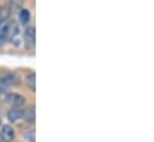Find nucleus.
<instances>
[{
    "label": "nucleus",
    "mask_w": 154,
    "mask_h": 142,
    "mask_svg": "<svg viewBox=\"0 0 154 142\" xmlns=\"http://www.w3.org/2000/svg\"><path fill=\"white\" fill-rule=\"evenodd\" d=\"M16 137V133L14 129L6 124V125H1V131H0V139L4 142H12Z\"/></svg>",
    "instance_id": "nucleus-1"
},
{
    "label": "nucleus",
    "mask_w": 154,
    "mask_h": 142,
    "mask_svg": "<svg viewBox=\"0 0 154 142\" xmlns=\"http://www.w3.org/2000/svg\"><path fill=\"white\" fill-rule=\"evenodd\" d=\"M23 116H24V110L22 107H12L7 111V115H6L8 122L11 123H16L23 119Z\"/></svg>",
    "instance_id": "nucleus-2"
},
{
    "label": "nucleus",
    "mask_w": 154,
    "mask_h": 142,
    "mask_svg": "<svg viewBox=\"0 0 154 142\" xmlns=\"http://www.w3.org/2000/svg\"><path fill=\"white\" fill-rule=\"evenodd\" d=\"M0 82L5 86H13L19 82L18 78L11 72H4L0 74Z\"/></svg>",
    "instance_id": "nucleus-3"
},
{
    "label": "nucleus",
    "mask_w": 154,
    "mask_h": 142,
    "mask_svg": "<svg viewBox=\"0 0 154 142\" xmlns=\"http://www.w3.org/2000/svg\"><path fill=\"white\" fill-rule=\"evenodd\" d=\"M24 42L26 48H32L36 42V31L34 26H28L24 32Z\"/></svg>",
    "instance_id": "nucleus-4"
},
{
    "label": "nucleus",
    "mask_w": 154,
    "mask_h": 142,
    "mask_svg": "<svg viewBox=\"0 0 154 142\" xmlns=\"http://www.w3.org/2000/svg\"><path fill=\"white\" fill-rule=\"evenodd\" d=\"M7 102L13 107H22L25 104V98L18 93H10L7 94Z\"/></svg>",
    "instance_id": "nucleus-5"
},
{
    "label": "nucleus",
    "mask_w": 154,
    "mask_h": 142,
    "mask_svg": "<svg viewBox=\"0 0 154 142\" xmlns=\"http://www.w3.org/2000/svg\"><path fill=\"white\" fill-rule=\"evenodd\" d=\"M8 30H10V22L6 19L0 23V45H2L8 38Z\"/></svg>",
    "instance_id": "nucleus-6"
},
{
    "label": "nucleus",
    "mask_w": 154,
    "mask_h": 142,
    "mask_svg": "<svg viewBox=\"0 0 154 142\" xmlns=\"http://www.w3.org/2000/svg\"><path fill=\"white\" fill-rule=\"evenodd\" d=\"M23 118L28 122V123H35L36 121V110H35V105H30L24 110V116Z\"/></svg>",
    "instance_id": "nucleus-7"
},
{
    "label": "nucleus",
    "mask_w": 154,
    "mask_h": 142,
    "mask_svg": "<svg viewBox=\"0 0 154 142\" xmlns=\"http://www.w3.org/2000/svg\"><path fill=\"white\" fill-rule=\"evenodd\" d=\"M19 20L23 25L29 24V22L31 20V12L28 8H22L19 10Z\"/></svg>",
    "instance_id": "nucleus-8"
},
{
    "label": "nucleus",
    "mask_w": 154,
    "mask_h": 142,
    "mask_svg": "<svg viewBox=\"0 0 154 142\" xmlns=\"http://www.w3.org/2000/svg\"><path fill=\"white\" fill-rule=\"evenodd\" d=\"M25 82H26L28 87L32 92H35V90H36V74L35 73H29L25 76Z\"/></svg>",
    "instance_id": "nucleus-9"
},
{
    "label": "nucleus",
    "mask_w": 154,
    "mask_h": 142,
    "mask_svg": "<svg viewBox=\"0 0 154 142\" xmlns=\"http://www.w3.org/2000/svg\"><path fill=\"white\" fill-rule=\"evenodd\" d=\"M25 136H26V140L29 142H35V130L34 129L32 130H29Z\"/></svg>",
    "instance_id": "nucleus-10"
},
{
    "label": "nucleus",
    "mask_w": 154,
    "mask_h": 142,
    "mask_svg": "<svg viewBox=\"0 0 154 142\" xmlns=\"http://www.w3.org/2000/svg\"><path fill=\"white\" fill-rule=\"evenodd\" d=\"M2 20H5V10H4V7L0 6V23Z\"/></svg>",
    "instance_id": "nucleus-11"
},
{
    "label": "nucleus",
    "mask_w": 154,
    "mask_h": 142,
    "mask_svg": "<svg viewBox=\"0 0 154 142\" xmlns=\"http://www.w3.org/2000/svg\"><path fill=\"white\" fill-rule=\"evenodd\" d=\"M0 96H1V86H0Z\"/></svg>",
    "instance_id": "nucleus-12"
},
{
    "label": "nucleus",
    "mask_w": 154,
    "mask_h": 142,
    "mask_svg": "<svg viewBox=\"0 0 154 142\" xmlns=\"http://www.w3.org/2000/svg\"><path fill=\"white\" fill-rule=\"evenodd\" d=\"M0 128H1V119H0Z\"/></svg>",
    "instance_id": "nucleus-13"
}]
</instances>
